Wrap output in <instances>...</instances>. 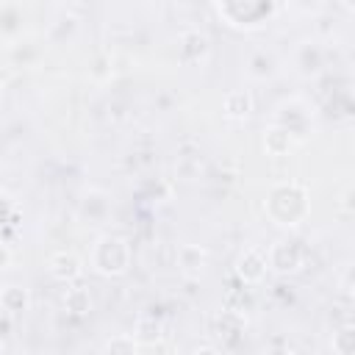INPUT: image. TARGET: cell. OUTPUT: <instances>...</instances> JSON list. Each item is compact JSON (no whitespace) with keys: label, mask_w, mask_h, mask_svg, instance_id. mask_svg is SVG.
<instances>
[{"label":"cell","mask_w":355,"mask_h":355,"mask_svg":"<svg viewBox=\"0 0 355 355\" xmlns=\"http://www.w3.org/2000/svg\"><path fill=\"white\" fill-rule=\"evenodd\" d=\"M266 214L275 219V225L291 227L300 225L308 214V191L300 183H280L266 197Z\"/></svg>","instance_id":"6da1fadb"},{"label":"cell","mask_w":355,"mask_h":355,"mask_svg":"<svg viewBox=\"0 0 355 355\" xmlns=\"http://www.w3.org/2000/svg\"><path fill=\"white\" fill-rule=\"evenodd\" d=\"M92 266H94V272L108 275V277L125 275L128 266H130V247H128V241L119 239V236H103L94 244V250H92Z\"/></svg>","instance_id":"7a4b0ae2"},{"label":"cell","mask_w":355,"mask_h":355,"mask_svg":"<svg viewBox=\"0 0 355 355\" xmlns=\"http://www.w3.org/2000/svg\"><path fill=\"white\" fill-rule=\"evenodd\" d=\"M302 261H305L302 244H300V241H288V239L272 244L269 258H266V263H269L275 272H297V269L302 266Z\"/></svg>","instance_id":"3957f363"},{"label":"cell","mask_w":355,"mask_h":355,"mask_svg":"<svg viewBox=\"0 0 355 355\" xmlns=\"http://www.w3.org/2000/svg\"><path fill=\"white\" fill-rule=\"evenodd\" d=\"M47 266H50V275L55 280H61V283H75L83 275V261L75 252H69V250L53 252L50 261H47Z\"/></svg>","instance_id":"277c9868"},{"label":"cell","mask_w":355,"mask_h":355,"mask_svg":"<svg viewBox=\"0 0 355 355\" xmlns=\"http://www.w3.org/2000/svg\"><path fill=\"white\" fill-rule=\"evenodd\" d=\"M266 269H269L266 258H263L258 250H252V247H247V250L236 258V275H239V280L247 283V286L261 283L263 275H266Z\"/></svg>","instance_id":"5b68a950"},{"label":"cell","mask_w":355,"mask_h":355,"mask_svg":"<svg viewBox=\"0 0 355 355\" xmlns=\"http://www.w3.org/2000/svg\"><path fill=\"white\" fill-rule=\"evenodd\" d=\"M205 261H208V252L197 244H183L178 252V263H180L183 275H189V277H200L205 269Z\"/></svg>","instance_id":"8992f818"},{"label":"cell","mask_w":355,"mask_h":355,"mask_svg":"<svg viewBox=\"0 0 355 355\" xmlns=\"http://www.w3.org/2000/svg\"><path fill=\"white\" fill-rule=\"evenodd\" d=\"M263 147L269 155H286L291 150V130L288 128H269L263 133Z\"/></svg>","instance_id":"52a82bcc"},{"label":"cell","mask_w":355,"mask_h":355,"mask_svg":"<svg viewBox=\"0 0 355 355\" xmlns=\"http://www.w3.org/2000/svg\"><path fill=\"white\" fill-rule=\"evenodd\" d=\"M250 111H252V97L247 92L239 89V92H227L225 94V114L230 119H244Z\"/></svg>","instance_id":"ba28073f"},{"label":"cell","mask_w":355,"mask_h":355,"mask_svg":"<svg viewBox=\"0 0 355 355\" xmlns=\"http://www.w3.org/2000/svg\"><path fill=\"white\" fill-rule=\"evenodd\" d=\"M28 302H31V297H28V291H25L22 286H6L3 294H0V305H3L6 311H11V313L25 311Z\"/></svg>","instance_id":"9c48e42d"},{"label":"cell","mask_w":355,"mask_h":355,"mask_svg":"<svg viewBox=\"0 0 355 355\" xmlns=\"http://www.w3.org/2000/svg\"><path fill=\"white\" fill-rule=\"evenodd\" d=\"M64 302H67V311H72V313H86L92 308V297L83 288H69Z\"/></svg>","instance_id":"30bf717a"},{"label":"cell","mask_w":355,"mask_h":355,"mask_svg":"<svg viewBox=\"0 0 355 355\" xmlns=\"http://www.w3.org/2000/svg\"><path fill=\"white\" fill-rule=\"evenodd\" d=\"M189 50H194V53H205L208 50V39L200 33V31H189V33H183V53H189Z\"/></svg>","instance_id":"8fae6325"},{"label":"cell","mask_w":355,"mask_h":355,"mask_svg":"<svg viewBox=\"0 0 355 355\" xmlns=\"http://www.w3.org/2000/svg\"><path fill=\"white\" fill-rule=\"evenodd\" d=\"M161 336V324L158 322H147V319H139V324H136V338L144 344V341H153L155 344V338Z\"/></svg>","instance_id":"7c38bea8"},{"label":"cell","mask_w":355,"mask_h":355,"mask_svg":"<svg viewBox=\"0 0 355 355\" xmlns=\"http://www.w3.org/2000/svg\"><path fill=\"white\" fill-rule=\"evenodd\" d=\"M333 349H336V352H341V355H349V352H352V330H349V327H344V330L336 336Z\"/></svg>","instance_id":"4fadbf2b"},{"label":"cell","mask_w":355,"mask_h":355,"mask_svg":"<svg viewBox=\"0 0 355 355\" xmlns=\"http://www.w3.org/2000/svg\"><path fill=\"white\" fill-rule=\"evenodd\" d=\"M105 349H108V352H136L139 344H136V338L130 336V338H114V341H108Z\"/></svg>","instance_id":"5bb4252c"},{"label":"cell","mask_w":355,"mask_h":355,"mask_svg":"<svg viewBox=\"0 0 355 355\" xmlns=\"http://www.w3.org/2000/svg\"><path fill=\"white\" fill-rule=\"evenodd\" d=\"M341 6H344L347 11H352V0H341Z\"/></svg>","instance_id":"9a60e30c"},{"label":"cell","mask_w":355,"mask_h":355,"mask_svg":"<svg viewBox=\"0 0 355 355\" xmlns=\"http://www.w3.org/2000/svg\"><path fill=\"white\" fill-rule=\"evenodd\" d=\"M0 94H3V86H0Z\"/></svg>","instance_id":"2e32d148"}]
</instances>
